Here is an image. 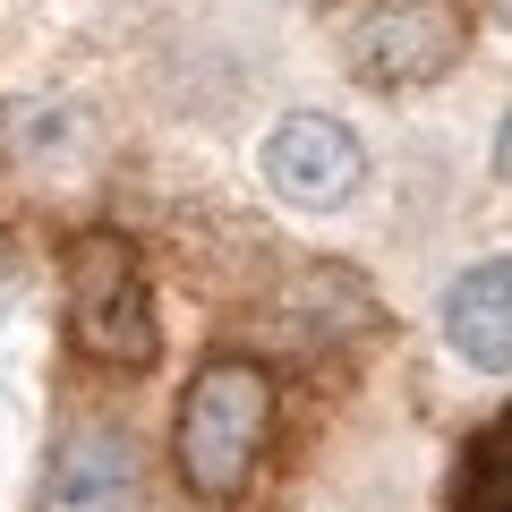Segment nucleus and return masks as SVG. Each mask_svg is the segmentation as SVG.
<instances>
[{
  "label": "nucleus",
  "mask_w": 512,
  "mask_h": 512,
  "mask_svg": "<svg viewBox=\"0 0 512 512\" xmlns=\"http://www.w3.org/2000/svg\"><path fill=\"white\" fill-rule=\"evenodd\" d=\"M265 436H274V376L222 350L188 376L180 410H171V470L197 504H239V487L265 461Z\"/></svg>",
  "instance_id": "obj_1"
},
{
  "label": "nucleus",
  "mask_w": 512,
  "mask_h": 512,
  "mask_svg": "<svg viewBox=\"0 0 512 512\" xmlns=\"http://www.w3.org/2000/svg\"><path fill=\"white\" fill-rule=\"evenodd\" d=\"M60 291H69V342L111 376H146L163 359V316H154V274L128 231H77L60 256Z\"/></svg>",
  "instance_id": "obj_2"
},
{
  "label": "nucleus",
  "mask_w": 512,
  "mask_h": 512,
  "mask_svg": "<svg viewBox=\"0 0 512 512\" xmlns=\"http://www.w3.org/2000/svg\"><path fill=\"white\" fill-rule=\"evenodd\" d=\"M470 52V18L453 0H376L359 26H350V69L384 94H410V86H436V77L461 69Z\"/></svg>",
  "instance_id": "obj_3"
},
{
  "label": "nucleus",
  "mask_w": 512,
  "mask_h": 512,
  "mask_svg": "<svg viewBox=\"0 0 512 512\" xmlns=\"http://www.w3.org/2000/svg\"><path fill=\"white\" fill-rule=\"evenodd\" d=\"M265 188H274L282 205H299V214H333V205L359 197L367 180V146L359 128L333 120V111H282L274 128H265Z\"/></svg>",
  "instance_id": "obj_4"
},
{
  "label": "nucleus",
  "mask_w": 512,
  "mask_h": 512,
  "mask_svg": "<svg viewBox=\"0 0 512 512\" xmlns=\"http://www.w3.org/2000/svg\"><path fill=\"white\" fill-rule=\"evenodd\" d=\"M35 512H146V453H137V436L111 419L60 427Z\"/></svg>",
  "instance_id": "obj_5"
},
{
  "label": "nucleus",
  "mask_w": 512,
  "mask_h": 512,
  "mask_svg": "<svg viewBox=\"0 0 512 512\" xmlns=\"http://www.w3.org/2000/svg\"><path fill=\"white\" fill-rule=\"evenodd\" d=\"M444 342L478 376H512V256H478L444 291Z\"/></svg>",
  "instance_id": "obj_6"
},
{
  "label": "nucleus",
  "mask_w": 512,
  "mask_h": 512,
  "mask_svg": "<svg viewBox=\"0 0 512 512\" xmlns=\"http://www.w3.org/2000/svg\"><path fill=\"white\" fill-rule=\"evenodd\" d=\"M453 512H512V410L470 436L453 470Z\"/></svg>",
  "instance_id": "obj_7"
},
{
  "label": "nucleus",
  "mask_w": 512,
  "mask_h": 512,
  "mask_svg": "<svg viewBox=\"0 0 512 512\" xmlns=\"http://www.w3.org/2000/svg\"><path fill=\"white\" fill-rule=\"evenodd\" d=\"M9 146H18V163H69V154H86V111L26 103V111H9Z\"/></svg>",
  "instance_id": "obj_8"
},
{
  "label": "nucleus",
  "mask_w": 512,
  "mask_h": 512,
  "mask_svg": "<svg viewBox=\"0 0 512 512\" xmlns=\"http://www.w3.org/2000/svg\"><path fill=\"white\" fill-rule=\"evenodd\" d=\"M495 180H512V103H504V120H495Z\"/></svg>",
  "instance_id": "obj_9"
},
{
  "label": "nucleus",
  "mask_w": 512,
  "mask_h": 512,
  "mask_svg": "<svg viewBox=\"0 0 512 512\" xmlns=\"http://www.w3.org/2000/svg\"><path fill=\"white\" fill-rule=\"evenodd\" d=\"M495 18H504V26H512V0H495Z\"/></svg>",
  "instance_id": "obj_10"
}]
</instances>
